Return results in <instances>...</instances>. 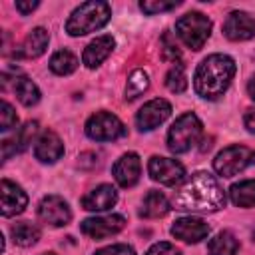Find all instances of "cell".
Masks as SVG:
<instances>
[{
    "label": "cell",
    "instance_id": "cell-1",
    "mask_svg": "<svg viewBox=\"0 0 255 255\" xmlns=\"http://www.w3.org/2000/svg\"><path fill=\"white\" fill-rule=\"evenodd\" d=\"M225 205V193L219 181L205 171L193 173L175 193L173 207L181 211H199L211 213Z\"/></svg>",
    "mask_w": 255,
    "mask_h": 255
},
{
    "label": "cell",
    "instance_id": "cell-2",
    "mask_svg": "<svg viewBox=\"0 0 255 255\" xmlns=\"http://www.w3.org/2000/svg\"><path fill=\"white\" fill-rule=\"evenodd\" d=\"M235 62L225 54L207 56L195 70V92L205 100H217L235 76Z\"/></svg>",
    "mask_w": 255,
    "mask_h": 255
},
{
    "label": "cell",
    "instance_id": "cell-3",
    "mask_svg": "<svg viewBox=\"0 0 255 255\" xmlns=\"http://www.w3.org/2000/svg\"><path fill=\"white\" fill-rule=\"evenodd\" d=\"M112 16V10L106 2H84L80 4L66 22V32L70 36H84L94 30H100Z\"/></svg>",
    "mask_w": 255,
    "mask_h": 255
},
{
    "label": "cell",
    "instance_id": "cell-4",
    "mask_svg": "<svg viewBox=\"0 0 255 255\" xmlns=\"http://www.w3.org/2000/svg\"><path fill=\"white\" fill-rule=\"evenodd\" d=\"M201 131H203V126L199 118L191 112L183 114L173 122V126L167 131V147L173 153H183L197 143V139L201 137Z\"/></svg>",
    "mask_w": 255,
    "mask_h": 255
},
{
    "label": "cell",
    "instance_id": "cell-5",
    "mask_svg": "<svg viewBox=\"0 0 255 255\" xmlns=\"http://www.w3.org/2000/svg\"><path fill=\"white\" fill-rule=\"evenodd\" d=\"M175 32L191 50H201L211 34V20L201 12H189L175 22Z\"/></svg>",
    "mask_w": 255,
    "mask_h": 255
},
{
    "label": "cell",
    "instance_id": "cell-6",
    "mask_svg": "<svg viewBox=\"0 0 255 255\" xmlns=\"http://www.w3.org/2000/svg\"><path fill=\"white\" fill-rule=\"evenodd\" d=\"M249 165H255V149L245 145H229L213 159V167L221 177H233Z\"/></svg>",
    "mask_w": 255,
    "mask_h": 255
},
{
    "label": "cell",
    "instance_id": "cell-7",
    "mask_svg": "<svg viewBox=\"0 0 255 255\" xmlns=\"http://www.w3.org/2000/svg\"><path fill=\"white\" fill-rule=\"evenodd\" d=\"M86 133L96 141H112L126 135V126L110 112H96L86 122Z\"/></svg>",
    "mask_w": 255,
    "mask_h": 255
},
{
    "label": "cell",
    "instance_id": "cell-8",
    "mask_svg": "<svg viewBox=\"0 0 255 255\" xmlns=\"http://www.w3.org/2000/svg\"><path fill=\"white\" fill-rule=\"evenodd\" d=\"M147 171L151 175L153 181H159L163 185H175L183 179L185 169L177 159L171 157H161V155H153L147 163Z\"/></svg>",
    "mask_w": 255,
    "mask_h": 255
},
{
    "label": "cell",
    "instance_id": "cell-9",
    "mask_svg": "<svg viewBox=\"0 0 255 255\" xmlns=\"http://www.w3.org/2000/svg\"><path fill=\"white\" fill-rule=\"evenodd\" d=\"M38 215L42 221H46L54 227L68 225L72 219V211L60 195H46L38 205Z\"/></svg>",
    "mask_w": 255,
    "mask_h": 255
},
{
    "label": "cell",
    "instance_id": "cell-10",
    "mask_svg": "<svg viewBox=\"0 0 255 255\" xmlns=\"http://www.w3.org/2000/svg\"><path fill=\"white\" fill-rule=\"evenodd\" d=\"M169 114H171L169 102L157 98V100L147 102V104L137 112L135 124H137V128H139L141 131H149V129L157 128L159 124H163V122L169 118Z\"/></svg>",
    "mask_w": 255,
    "mask_h": 255
},
{
    "label": "cell",
    "instance_id": "cell-11",
    "mask_svg": "<svg viewBox=\"0 0 255 255\" xmlns=\"http://www.w3.org/2000/svg\"><path fill=\"white\" fill-rule=\"evenodd\" d=\"M126 225L124 215H104V217H90L86 221H82L80 229L82 233H86L92 239H104L110 237L118 231H122Z\"/></svg>",
    "mask_w": 255,
    "mask_h": 255
},
{
    "label": "cell",
    "instance_id": "cell-12",
    "mask_svg": "<svg viewBox=\"0 0 255 255\" xmlns=\"http://www.w3.org/2000/svg\"><path fill=\"white\" fill-rule=\"evenodd\" d=\"M223 34L233 42L249 40L255 36V20L247 12L233 10L223 22Z\"/></svg>",
    "mask_w": 255,
    "mask_h": 255
},
{
    "label": "cell",
    "instance_id": "cell-13",
    "mask_svg": "<svg viewBox=\"0 0 255 255\" xmlns=\"http://www.w3.org/2000/svg\"><path fill=\"white\" fill-rule=\"evenodd\" d=\"M0 197H2V215L4 217L18 215L28 205V195L22 191L20 185H16L10 179H2V183H0Z\"/></svg>",
    "mask_w": 255,
    "mask_h": 255
},
{
    "label": "cell",
    "instance_id": "cell-14",
    "mask_svg": "<svg viewBox=\"0 0 255 255\" xmlns=\"http://www.w3.org/2000/svg\"><path fill=\"white\" fill-rule=\"evenodd\" d=\"M207 233H209V225L199 217H179L171 225V235L185 243H197L205 239Z\"/></svg>",
    "mask_w": 255,
    "mask_h": 255
},
{
    "label": "cell",
    "instance_id": "cell-15",
    "mask_svg": "<svg viewBox=\"0 0 255 255\" xmlns=\"http://www.w3.org/2000/svg\"><path fill=\"white\" fill-rule=\"evenodd\" d=\"M114 171V177L116 181L122 185V187H131L137 183L139 179V173H141V163H139V157L137 153L129 151V153H124L112 167Z\"/></svg>",
    "mask_w": 255,
    "mask_h": 255
},
{
    "label": "cell",
    "instance_id": "cell-16",
    "mask_svg": "<svg viewBox=\"0 0 255 255\" xmlns=\"http://www.w3.org/2000/svg\"><path fill=\"white\" fill-rule=\"evenodd\" d=\"M62 153H64V143L54 131H44L34 141V155L42 163H54L62 157Z\"/></svg>",
    "mask_w": 255,
    "mask_h": 255
},
{
    "label": "cell",
    "instance_id": "cell-17",
    "mask_svg": "<svg viewBox=\"0 0 255 255\" xmlns=\"http://www.w3.org/2000/svg\"><path fill=\"white\" fill-rule=\"evenodd\" d=\"M116 201H118V191L112 185L104 183L82 197V207L88 211H106V209L114 207Z\"/></svg>",
    "mask_w": 255,
    "mask_h": 255
},
{
    "label": "cell",
    "instance_id": "cell-18",
    "mask_svg": "<svg viewBox=\"0 0 255 255\" xmlns=\"http://www.w3.org/2000/svg\"><path fill=\"white\" fill-rule=\"evenodd\" d=\"M114 46H116V42H114L112 36H100V38L92 40V42L86 46V50H84V56H82L84 64H86L88 68L100 66V64L112 54Z\"/></svg>",
    "mask_w": 255,
    "mask_h": 255
},
{
    "label": "cell",
    "instance_id": "cell-19",
    "mask_svg": "<svg viewBox=\"0 0 255 255\" xmlns=\"http://www.w3.org/2000/svg\"><path fill=\"white\" fill-rule=\"evenodd\" d=\"M48 40H50L48 30H44V28H34V30L24 38L22 46H20L14 54L20 56V58H38V56L44 54V50H46V46H48Z\"/></svg>",
    "mask_w": 255,
    "mask_h": 255
},
{
    "label": "cell",
    "instance_id": "cell-20",
    "mask_svg": "<svg viewBox=\"0 0 255 255\" xmlns=\"http://www.w3.org/2000/svg\"><path fill=\"white\" fill-rule=\"evenodd\" d=\"M38 131V124L36 122H28L24 128H20L12 137L2 139V157L8 159L12 153L22 151L28 147V143L32 141V135Z\"/></svg>",
    "mask_w": 255,
    "mask_h": 255
},
{
    "label": "cell",
    "instance_id": "cell-21",
    "mask_svg": "<svg viewBox=\"0 0 255 255\" xmlns=\"http://www.w3.org/2000/svg\"><path fill=\"white\" fill-rule=\"evenodd\" d=\"M169 201L163 193L159 191H147V195L143 197L141 201V209H139V215L145 217V219H155V217H163L167 211H169Z\"/></svg>",
    "mask_w": 255,
    "mask_h": 255
},
{
    "label": "cell",
    "instance_id": "cell-22",
    "mask_svg": "<svg viewBox=\"0 0 255 255\" xmlns=\"http://www.w3.org/2000/svg\"><path fill=\"white\" fill-rule=\"evenodd\" d=\"M209 255H235L239 251V241L231 231H219L207 245Z\"/></svg>",
    "mask_w": 255,
    "mask_h": 255
},
{
    "label": "cell",
    "instance_id": "cell-23",
    "mask_svg": "<svg viewBox=\"0 0 255 255\" xmlns=\"http://www.w3.org/2000/svg\"><path fill=\"white\" fill-rule=\"evenodd\" d=\"M231 201L237 207H253L255 205V179H243L233 183L229 189Z\"/></svg>",
    "mask_w": 255,
    "mask_h": 255
},
{
    "label": "cell",
    "instance_id": "cell-24",
    "mask_svg": "<svg viewBox=\"0 0 255 255\" xmlns=\"http://www.w3.org/2000/svg\"><path fill=\"white\" fill-rule=\"evenodd\" d=\"M12 90H14L16 98H18L24 106H34V104H38V100H40V90H38V86H36L30 78H24V76L14 78Z\"/></svg>",
    "mask_w": 255,
    "mask_h": 255
},
{
    "label": "cell",
    "instance_id": "cell-25",
    "mask_svg": "<svg viewBox=\"0 0 255 255\" xmlns=\"http://www.w3.org/2000/svg\"><path fill=\"white\" fill-rule=\"evenodd\" d=\"M10 235H12V239H14L16 245L30 247V245H34L40 239V229L34 223H30V221H20V223L12 225Z\"/></svg>",
    "mask_w": 255,
    "mask_h": 255
},
{
    "label": "cell",
    "instance_id": "cell-26",
    "mask_svg": "<svg viewBox=\"0 0 255 255\" xmlns=\"http://www.w3.org/2000/svg\"><path fill=\"white\" fill-rule=\"evenodd\" d=\"M78 68V58L70 50H58L50 58V70L58 76H68Z\"/></svg>",
    "mask_w": 255,
    "mask_h": 255
},
{
    "label": "cell",
    "instance_id": "cell-27",
    "mask_svg": "<svg viewBox=\"0 0 255 255\" xmlns=\"http://www.w3.org/2000/svg\"><path fill=\"white\" fill-rule=\"evenodd\" d=\"M149 86V80H147V74L143 70H135L131 72L129 80H128V86H126V98L128 100H133L137 98L139 94H143Z\"/></svg>",
    "mask_w": 255,
    "mask_h": 255
},
{
    "label": "cell",
    "instance_id": "cell-28",
    "mask_svg": "<svg viewBox=\"0 0 255 255\" xmlns=\"http://www.w3.org/2000/svg\"><path fill=\"white\" fill-rule=\"evenodd\" d=\"M165 86H167V90L173 92V94H181V92L187 88V78H185V72H183V68H181L179 64H175V66L167 72V76H165Z\"/></svg>",
    "mask_w": 255,
    "mask_h": 255
},
{
    "label": "cell",
    "instance_id": "cell-29",
    "mask_svg": "<svg viewBox=\"0 0 255 255\" xmlns=\"http://www.w3.org/2000/svg\"><path fill=\"white\" fill-rule=\"evenodd\" d=\"M16 124H18V116H16L14 108L8 102H2L0 104V129L10 131L12 128H16Z\"/></svg>",
    "mask_w": 255,
    "mask_h": 255
},
{
    "label": "cell",
    "instance_id": "cell-30",
    "mask_svg": "<svg viewBox=\"0 0 255 255\" xmlns=\"http://www.w3.org/2000/svg\"><path fill=\"white\" fill-rule=\"evenodd\" d=\"M177 4H179V2H149V0H145V2L139 4V8H141L145 14H157V12H167V10L175 8Z\"/></svg>",
    "mask_w": 255,
    "mask_h": 255
},
{
    "label": "cell",
    "instance_id": "cell-31",
    "mask_svg": "<svg viewBox=\"0 0 255 255\" xmlns=\"http://www.w3.org/2000/svg\"><path fill=\"white\" fill-rule=\"evenodd\" d=\"M145 255H181V251L167 241H159V243H153Z\"/></svg>",
    "mask_w": 255,
    "mask_h": 255
},
{
    "label": "cell",
    "instance_id": "cell-32",
    "mask_svg": "<svg viewBox=\"0 0 255 255\" xmlns=\"http://www.w3.org/2000/svg\"><path fill=\"white\" fill-rule=\"evenodd\" d=\"M94 255H135V251L129 245L116 243V245H110V247H104V249L96 251Z\"/></svg>",
    "mask_w": 255,
    "mask_h": 255
},
{
    "label": "cell",
    "instance_id": "cell-33",
    "mask_svg": "<svg viewBox=\"0 0 255 255\" xmlns=\"http://www.w3.org/2000/svg\"><path fill=\"white\" fill-rule=\"evenodd\" d=\"M163 44H165V48H163V58L165 60H171V62H175V60H179V48L175 46V42H171V36L169 34H165L163 36Z\"/></svg>",
    "mask_w": 255,
    "mask_h": 255
},
{
    "label": "cell",
    "instance_id": "cell-34",
    "mask_svg": "<svg viewBox=\"0 0 255 255\" xmlns=\"http://www.w3.org/2000/svg\"><path fill=\"white\" fill-rule=\"evenodd\" d=\"M243 122H245V128H247L251 133H255V108H249V110L245 112Z\"/></svg>",
    "mask_w": 255,
    "mask_h": 255
},
{
    "label": "cell",
    "instance_id": "cell-35",
    "mask_svg": "<svg viewBox=\"0 0 255 255\" xmlns=\"http://www.w3.org/2000/svg\"><path fill=\"white\" fill-rule=\"evenodd\" d=\"M34 8H38V2H16V10L22 12V14H28Z\"/></svg>",
    "mask_w": 255,
    "mask_h": 255
},
{
    "label": "cell",
    "instance_id": "cell-36",
    "mask_svg": "<svg viewBox=\"0 0 255 255\" xmlns=\"http://www.w3.org/2000/svg\"><path fill=\"white\" fill-rule=\"evenodd\" d=\"M247 92H249V98L255 100V76L249 80V84H247Z\"/></svg>",
    "mask_w": 255,
    "mask_h": 255
},
{
    "label": "cell",
    "instance_id": "cell-37",
    "mask_svg": "<svg viewBox=\"0 0 255 255\" xmlns=\"http://www.w3.org/2000/svg\"><path fill=\"white\" fill-rule=\"evenodd\" d=\"M44 255H54V253H44Z\"/></svg>",
    "mask_w": 255,
    "mask_h": 255
}]
</instances>
